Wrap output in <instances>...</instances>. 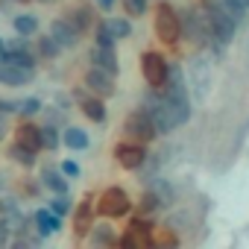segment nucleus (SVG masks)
<instances>
[{"mask_svg":"<svg viewBox=\"0 0 249 249\" xmlns=\"http://www.w3.org/2000/svg\"><path fill=\"white\" fill-rule=\"evenodd\" d=\"M141 108L150 114L156 132H161V135L173 132L176 126L188 123V117H191V103H176V100L159 94V88H150V91L144 94Z\"/></svg>","mask_w":249,"mask_h":249,"instance_id":"f257e3e1","label":"nucleus"},{"mask_svg":"<svg viewBox=\"0 0 249 249\" xmlns=\"http://www.w3.org/2000/svg\"><path fill=\"white\" fill-rule=\"evenodd\" d=\"M97 211L108 220H117V217H126L132 211V199L123 188H106L100 194V202H97Z\"/></svg>","mask_w":249,"mask_h":249,"instance_id":"f03ea898","label":"nucleus"},{"mask_svg":"<svg viewBox=\"0 0 249 249\" xmlns=\"http://www.w3.org/2000/svg\"><path fill=\"white\" fill-rule=\"evenodd\" d=\"M156 36H159V41H164V44H176L179 36H182L179 12H176L170 3H164V0L156 6Z\"/></svg>","mask_w":249,"mask_h":249,"instance_id":"7ed1b4c3","label":"nucleus"},{"mask_svg":"<svg viewBox=\"0 0 249 249\" xmlns=\"http://www.w3.org/2000/svg\"><path fill=\"white\" fill-rule=\"evenodd\" d=\"M123 135H126L129 141L147 144V141H153L159 132H156V126H153L150 114H147L144 108H135V111L126 114V120H123Z\"/></svg>","mask_w":249,"mask_h":249,"instance_id":"20e7f679","label":"nucleus"},{"mask_svg":"<svg viewBox=\"0 0 249 249\" xmlns=\"http://www.w3.org/2000/svg\"><path fill=\"white\" fill-rule=\"evenodd\" d=\"M141 73H144V82L150 88H159L161 91V85L167 79V59L161 53H156V50H147L141 56Z\"/></svg>","mask_w":249,"mask_h":249,"instance_id":"39448f33","label":"nucleus"},{"mask_svg":"<svg viewBox=\"0 0 249 249\" xmlns=\"http://www.w3.org/2000/svg\"><path fill=\"white\" fill-rule=\"evenodd\" d=\"M205 12H208V24H211V38H217V44H229L231 36H234V30H237V24L220 9V3L217 6L205 3Z\"/></svg>","mask_w":249,"mask_h":249,"instance_id":"423d86ee","label":"nucleus"},{"mask_svg":"<svg viewBox=\"0 0 249 249\" xmlns=\"http://www.w3.org/2000/svg\"><path fill=\"white\" fill-rule=\"evenodd\" d=\"M114 159L123 170H141L147 164V150L138 141H120L114 147Z\"/></svg>","mask_w":249,"mask_h":249,"instance_id":"0eeeda50","label":"nucleus"},{"mask_svg":"<svg viewBox=\"0 0 249 249\" xmlns=\"http://www.w3.org/2000/svg\"><path fill=\"white\" fill-rule=\"evenodd\" d=\"M150 231H153V226H150L147 220L135 217V220H129L123 237H117V243H120V246H150V243H153V234H150Z\"/></svg>","mask_w":249,"mask_h":249,"instance_id":"6e6552de","label":"nucleus"},{"mask_svg":"<svg viewBox=\"0 0 249 249\" xmlns=\"http://www.w3.org/2000/svg\"><path fill=\"white\" fill-rule=\"evenodd\" d=\"M50 38H53L62 50H68V47H76V44H79L82 33H79L68 18H56V21L50 24Z\"/></svg>","mask_w":249,"mask_h":249,"instance_id":"1a4fd4ad","label":"nucleus"},{"mask_svg":"<svg viewBox=\"0 0 249 249\" xmlns=\"http://www.w3.org/2000/svg\"><path fill=\"white\" fill-rule=\"evenodd\" d=\"M85 88L91 94H97V97H111L114 94V73L91 65V71L85 73Z\"/></svg>","mask_w":249,"mask_h":249,"instance_id":"9d476101","label":"nucleus"},{"mask_svg":"<svg viewBox=\"0 0 249 249\" xmlns=\"http://www.w3.org/2000/svg\"><path fill=\"white\" fill-rule=\"evenodd\" d=\"M73 97H76L79 111H82L91 123H106V103H103V97H97V94H85V91H76Z\"/></svg>","mask_w":249,"mask_h":249,"instance_id":"9b49d317","label":"nucleus"},{"mask_svg":"<svg viewBox=\"0 0 249 249\" xmlns=\"http://www.w3.org/2000/svg\"><path fill=\"white\" fill-rule=\"evenodd\" d=\"M30 79H33V71L9 65V62H0V85H6V88H24Z\"/></svg>","mask_w":249,"mask_h":249,"instance_id":"f8f14e48","label":"nucleus"},{"mask_svg":"<svg viewBox=\"0 0 249 249\" xmlns=\"http://www.w3.org/2000/svg\"><path fill=\"white\" fill-rule=\"evenodd\" d=\"M88 59H91V65H94V68H103V71H108V73H114V76H117V71H120L114 47H106V44H94Z\"/></svg>","mask_w":249,"mask_h":249,"instance_id":"ddd939ff","label":"nucleus"},{"mask_svg":"<svg viewBox=\"0 0 249 249\" xmlns=\"http://www.w3.org/2000/svg\"><path fill=\"white\" fill-rule=\"evenodd\" d=\"M15 141L33 153H41V126H36V123H21V126L15 129Z\"/></svg>","mask_w":249,"mask_h":249,"instance_id":"4468645a","label":"nucleus"},{"mask_svg":"<svg viewBox=\"0 0 249 249\" xmlns=\"http://www.w3.org/2000/svg\"><path fill=\"white\" fill-rule=\"evenodd\" d=\"M91 226H94V205H91V196H85L82 205H79L76 214H73V234H76V237H85Z\"/></svg>","mask_w":249,"mask_h":249,"instance_id":"2eb2a0df","label":"nucleus"},{"mask_svg":"<svg viewBox=\"0 0 249 249\" xmlns=\"http://www.w3.org/2000/svg\"><path fill=\"white\" fill-rule=\"evenodd\" d=\"M33 220H36V226H38V234H41V237H50V234H56V231L62 229V217H59V214H53L50 208H38Z\"/></svg>","mask_w":249,"mask_h":249,"instance_id":"dca6fc26","label":"nucleus"},{"mask_svg":"<svg viewBox=\"0 0 249 249\" xmlns=\"http://www.w3.org/2000/svg\"><path fill=\"white\" fill-rule=\"evenodd\" d=\"M41 185L50 188L53 194H68V176L56 167H44L41 170Z\"/></svg>","mask_w":249,"mask_h":249,"instance_id":"f3484780","label":"nucleus"},{"mask_svg":"<svg viewBox=\"0 0 249 249\" xmlns=\"http://www.w3.org/2000/svg\"><path fill=\"white\" fill-rule=\"evenodd\" d=\"M65 18L79 30V33H85L88 27H91V9L85 6V3H76V6H71L68 12H65Z\"/></svg>","mask_w":249,"mask_h":249,"instance_id":"a211bd4d","label":"nucleus"},{"mask_svg":"<svg viewBox=\"0 0 249 249\" xmlns=\"http://www.w3.org/2000/svg\"><path fill=\"white\" fill-rule=\"evenodd\" d=\"M6 156L15 161V164H21V167H36V159H38V153H33V150H27V147H21L18 141L15 144H9V150H6Z\"/></svg>","mask_w":249,"mask_h":249,"instance_id":"6ab92c4d","label":"nucleus"},{"mask_svg":"<svg viewBox=\"0 0 249 249\" xmlns=\"http://www.w3.org/2000/svg\"><path fill=\"white\" fill-rule=\"evenodd\" d=\"M88 231H91V243H94V246H111V243H117L114 229L106 226V223H97V226H91Z\"/></svg>","mask_w":249,"mask_h":249,"instance_id":"aec40b11","label":"nucleus"},{"mask_svg":"<svg viewBox=\"0 0 249 249\" xmlns=\"http://www.w3.org/2000/svg\"><path fill=\"white\" fill-rule=\"evenodd\" d=\"M12 27H15V33H18V36L33 38V36L38 33V18H36V15H15Z\"/></svg>","mask_w":249,"mask_h":249,"instance_id":"412c9836","label":"nucleus"},{"mask_svg":"<svg viewBox=\"0 0 249 249\" xmlns=\"http://www.w3.org/2000/svg\"><path fill=\"white\" fill-rule=\"evenodd\" d=\"M62 141H65L68 150H85V147H88V132L79 129V126H68Z\"/></svg>","mask_w":249,"mask_h":249,"instance_id":"4be33fe9","label":"nucleus"},{"mask_svg":"<svg viewBox=\"0 0 249 249\" xmlns=\"http://www.w3.org/2000/svg\"><path fill=\"white\" fill-rule=\"evenodd\" d=\"M220 9H223V12H226L234 24H240V21L246 18V12H249L243 0H220Z\"/></svg>","mask_w":249,"mask_h":249,"instance_id":"5701e85b","label":"nucleus"},{"mask_svg":"<svg viewBox=\"0 0 249 249\" xmlns=\"http://www.w3.org/2000/svg\"><path fill=\"white\" fill-rule=\"evenodd\" d=\"M36 47H38V56H41V59H56V56L62 53V47L50 38V33H47V36H41V38L36 41Z\"/></svg>","mask_w":249,"mask_h":249,"instance_id":"b1692460","label":"nucleus"},{"mask_svg":"<svg viewBox=\"0 0 249 249\" xmlns=\"http://www.w3.org/2000/svg\"><path fill=\"white\" fill-rule=\"evenodd\" d=\"M106 24H108L111 36H114L117 41H120V38H129V36H132V24H129L126 18H108Z\"/></svg>","mask_w":249,"mask_h":249,"instance_id":"393cba45","label":"nucleus"},{"mask_svg":"<svg viewBox=\"0 0 249 249\" xmlns=\"http://www.w3.org/2000/svg\"><path fill=\"white\" fill-rule=\"evenodd\" d=\"M150 191L159 196V202H161V205H170V202H173V188H170L164 179H156V182L150 185Z\"/></svg>","mask_w":249,"mask_h":249,"instance_id":"a878e982","label":"nucleus"},{"mask_svg":"<svg viewBox=\"0 0 249 249\" xmlns=\"http://www.w3.org/2000/svg\"><path fill=\"white\" fill-rule=\"evenodd\" d=\"M41 150H59V132L53 123L41 126Z\"/></svg>","mask_w":249,"mask_h":249,"instance_id":"bb28decb","label":"nucleus"},{"mask_svg":"<svg viewBox=\"0 0 249 249\" xmlns=\"http://www.w3.org/2000/svg\"><path fill=\"white\" fill-rule=\"evenodd\" d=\"M150 6V0H123V12H126L129 18H141Z\"/></svg>","mask_w":249,"mask_h":249,"instance_id":"cd10ccee","label":"nucleus"},{"mask_svg":"<svg viewBox=\"0 0 249 249\" xmlns=\"http://www.w3.org/2000/svg\"><path fill=\"white\" fill-rule=\"evenodd\" d=\"M18 111H21L24 117H33V114H38V111H41V100H38V97L18 100Z\"/></svg>","mask_w":249,"mask_h":249,"instance_id":"c85d7f7f","label":"nucleus"},{"mask_svg":"<svg viewBox=\"0 0 249 249\" xmlns=\"http://www.w3.org/2000/svg\"><path fill=\"white\" fill-rule=\"evenodd\" d=\"M50 211L59 214V217H65V214L71 211V196H68V194H56V196L50 199Z\"/></svg>","mask_w":249,"mask_h":249,"instance_id":"c756f323","label":"nucleus"},{"mask_svg":"<svg viewBox=\"0 0 249 249\" xmlns=\"http://www.w3.org/2000/svg\"><path fill=\"white\" fill-rule=\"evenodd\" d=\"M94 36H97V44H106V47H114V41H117V38L111 36V30H108L106 21L97 24V33H94Z\"/></svg>","mask_w":249,"mask_h":249,"instance_id":"7c9ffc66","label":"nucleus"},{"mask_svg":"<svg viewBox=\"0 0 249 249\" xmlns=\"http://www.w3.org/2000/svg\"><path fill=\"white\" fill-rule=\"evenodd\" d=\"M159 205H161V202H159V196H156L153 191H147V194L141 196V211H144V214H150V211H156Z\"/></svg>","mask_w":249,"mask_h":249,"instance_id":"2f4dec72","label":"nucleus"},{"mask_svg":"<svg viewBox=\"0 0 249 249\" xmlns=\"http://www.w3.org/2000/svg\"><path fill=\"white\" fill-rule=\"evenodd\" d=\"M59 170H62L68 179H76V176H79V164H76V161H62Z\"/></svg>","mask_w":249,"mask_h":249,"instance_id":"473e14b6","label":"nucleus"},{"mask_svg":"<svg viewBox=\"0 0 249 249\" xmlns=\"http://www.w3.org/2000/svg\"><path fill=\"white\" fill-rule=\"evenodd\" d=\"M6 132H9V129H6V114H0V141L6 138Z\"/></svg>","mask_w":249,"mask_h":249,"instance_id":"72a5a7b5","label":"nucleus"},{"mask_svg":"<svg viewBox=\"0 0 249 249\" xmlns=\"http://www.w3.org/2000/svg\"><path fill=\"white\" fill-rule=\"evenodd\" d=\"M97 3H100V6H103V9H106V12H108V9H111V6H114V0H97Z\"/></svg>","mask_w":249,"mask_h":249,"instance_id":"f704fd0d","label":"nucleus"},{"mask_svg":"<svg viewBox=\"0 0 249 249\" xmlns=\"http://www.w3.org/2000/svg\"><path fill=\"white\" fill-rule=\"evenodd\" d=\"M0 56H3V38H0Z\"/></svg>","mask_w":249,"mask_h":249,"instance_id":"c9c22d12","label":"nucleus"},{"mask_svg":"<svg viewBox=\"0 0 249 249\" xmlns=\"http://www.w3.org/2000/svg\"><path fill=\"white\" fill-rule=\"evenodd\" d=\"M15 3H30V0H15Z\"/></svg>","mask_w":249,"mask_h":249,"instance_id":"e433bc0d","label":"nucleus"},{"mask_svg":"<svg viewBox=\"0 0 249 249\" xmlns=\"http://www.w3.org/2000/svg\"><path fill=\"white\" fill-rule=\"evenodd\" d=\"M41 3H53V0H41Z\"/></svg>","mask_w":249,"mask_h":249,"instance_id":"4c0bfd02","label":"nucleus"},{"mask_svg":"<svg viewBox=\"0 0 249 249\" xmlns=\"http://www.w3.org/2000/svg\"><path fill=\"white\" fill-rule=\"evenodd\" d=\"M243 3H246V9H249V0H243Z\"/></svg>","mask_w":249,"mask_h":249,"instance_id":"58836bf2","label":"nucleus"}]
</instances>
